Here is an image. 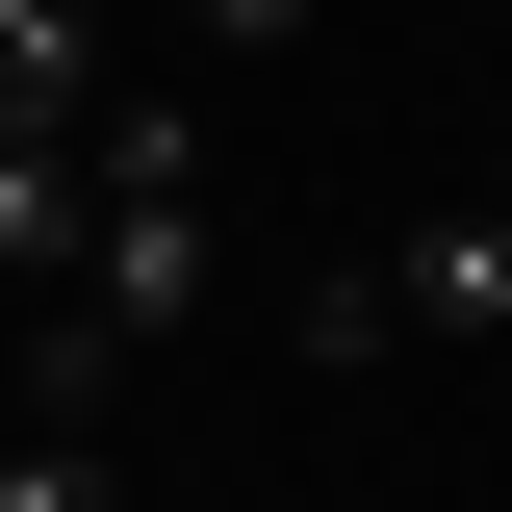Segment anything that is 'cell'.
I'll use <instances>...</instances> for the list:
<instances>
[{
  "mask_svg": "<svg viewBox=\"0 0 512 512\" xmlns=\"http://www.w3.org/2000/svg\"><path fill=\"white\" fill-rule=\"evenodd\" d=\"M205 282H231V256H205V180H180V205H103V256H77L52 308H103V333H128V359H154V333H180V308H205Z\"/></svg>",
  "mask_w": 512,
  "mask_h": 512,
  "instance_id": "1",
  "label": "cell"
},
{
  "mask_svg": "<svg viewBox=\"0 0 512 512\" xmlns=\"http://www.w3.org/2000/svg\"><path fill=\"white\" fill-rule=\"evenodd\" d=\"M384 282H410V359L512 333V205H436V231H384Z\"/></svg>",
  "mask_w": 512,
  "mask_h": 512,
  "instance_id": "2",
  "label": "cell"
},
{
  "mask_svg": "<svg viewBox=\"0 0 512 512\" xmlns=\"http://www.w3.org/2000/svg\"><path fill=\"white\" fill-rule=\"evenodd\" d=\"M180 26H205V52H282V26H308V0H180Z\"/></svg>",
  "mask_w": 512,
  "mask_h": 512,
  "instance_id": "7",
  "label": "cell"
},
{
  "mask_svg": "<svg viewBox=\"0 0 512 512\" xmlns=\"http://www.w3.org/2000/svg\"><path fill=\"white\" fill-rule=\"evenodd\" d=\"M0 512H103V436H26V461H0Z\"/></svg>",
  "mask_w": 512,
  "mask_h": 512,
  "instance_id": "6",
  "label": "cell"
},
{
  "mask_svg": "<svg viewBox=\"0 0 512 512\" xmlns=\"http://www.w3.org/2000/svg\"><path fill=\"white\" fill-rule=\"evenodd\" d=\"M103 0H0V128H103Z\"/></svg>",
  "mask_w": 512,
  "mask_h": 512,
  "instance_id": "4",
  "label": "cell"
},
{
  "mask_svg": "<svg viewBox=\"0 0 512 512\" xmlns=\"http://www.w3.org/2000/svg\"><path fill=\"white\" fill-rule=\"evenodd\" d=\"M0 256H26V282L103 256V154H77V128H0Z\"/></svg>",
  "mask_w": 512,
  "mask_h": 512,
  "instance_id": "3",
  "label": "cell"
},
{
  "mask_svg": "<svg viewBox=\"0 0 512 512\" xmlns=\"http://www.w3.org/2000/svg\"><path fill=\"white\" fill-rule=\"evenodd\" d=\"M282 333H308V359L359 384V359H410V282H384V256H333V282H308V308H282Z\"/></svg>",
  "mask_w": 512,
  "mask_h": 512,
  "instance_id": "5",
  "label": "cell"
}]
</instances>
